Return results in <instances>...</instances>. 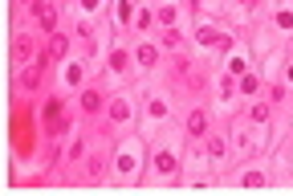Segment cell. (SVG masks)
<instances>
[{
	"label": "cell",
	"instance_id": "1",
	"mask_svg": "<svg viewBox=\"0 0 293 196\" xmlns=\"http://www.w3.org/2000/svg\"><path fill=\"white\" fill-rule=\"evenodd\" d=\"M33 8H37V21H41V29L49 33V29H53V21H57V16H53V4H45V0H41V4H33Z\"/></svg>",
	"mask_w": 293,
	"mask_h": 196
},
{
	"label": "cell",
	"instance_id": "2",
	"mask_svg": "<svg viewBox=\"0 0 293 196\" xmlns=\"http://www.w3.org/2000/svg\"><path fill=\"white\" fill-rule=\"evenodd\" d=\"M155 168H159V172H167V176H171V172H175V159H171L167 151H159V155H155Z\"/></svg>",
	"mask_w": 293,
	"mask_h": 196
},
{
	"label": "cell",
	"instance_id": "3",
	"mask_svg": "<svg viewBox=\"0 0 293 196\" xmlns=\"http://www.w3.org/2000/svg\"><path fill=\"white\" fill-rule=\"evenodd\" d=\"M204 123H208V119H204V114L196 110L192 119H187V131H192V135H204Z\"/></svg>",
	"mask_w": 293,
	"mask_h": 196
},
{
	"label": "cell",
	"instance_id": "4",
	"mask_svg": "<svg viewBox=\"0 0 293 196\" xmlns=\"http://www.w3.org/2000/svg\"><path fill=\"white\" fill-rule=\"evenodd\" d=\"M82 102H85V110H98V90H85Z\"/></svg>",
	"mask_w": 293,
	"mask_h": 196
},
{
	"label": "cell",
	"instance_id": "5",
	"mask_svg": "<svg viewBox=\"0 0 293 196\" xmlns=\"http://www.w3.org/2000/svg\"><path fill=\"white\" fill-rule=\"evenodd\" d=\"M155 57H159V53H155V49H151V45H143V49H139V61H143V65H151Z\"/></svg>",
	"mask_w": 293,
	"mask_h": 196
},
{
	"label": "cell",
	"instance_id": "6",
	"mask_svg": "<svg viewBox=\"0 0 293 196\" xmlns=\"http://www.w3.org/2000/svg\"><path fill=\"white\" fill-rule=\"evenodd\" d=\"M29 4H41V0H29Z\"/></svg>",
	"mask_w": 293,
	"mask_h": 196
}]
</instances>
